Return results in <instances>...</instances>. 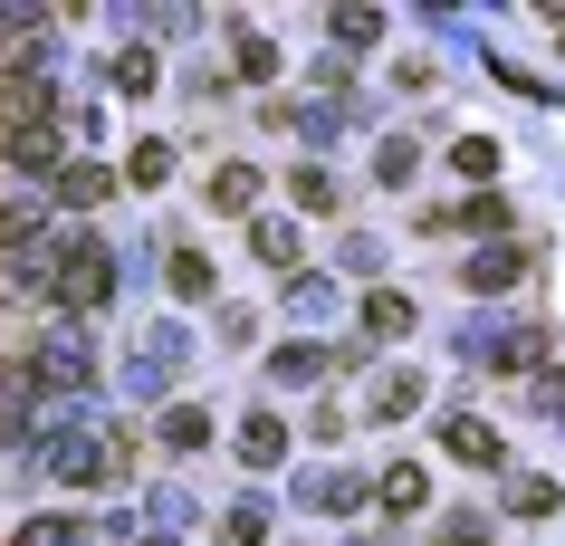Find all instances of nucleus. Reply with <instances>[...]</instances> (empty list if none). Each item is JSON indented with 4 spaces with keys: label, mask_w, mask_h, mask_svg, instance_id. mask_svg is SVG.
<instances>
[{
    "label": "nucleus",
    "mask_w": 565,
    "mask_h": 546,
    "mask_svg": "<svg viewBox=\"0 0 565 546\" xmlns=\"http://www.w3.org/2000/svg\"><path fill=\"white\" fill-rule=\"evenodd\" d=\"M10 163H20V173H49V163H58V125H39V135H20V144H10Z\"/></svg>",
    "instance_id": "9d476101"
},
{
    "label": "nucleus",
    "mask_w": 565,
    "mask_h": 546,
    "mask_svg": "<svg viewBox=\"0 0 565 546\" xmlns=\"http://www.w3.org/2000/svg\"><path fill=\"white\" fill-rule=\"evenodd\" d=\"M450 163H460L470 182H489V173H499V144H489V135H460V144H450Z\"/></svg>",
    "instance_id": "f8f14e48"
},
{
    "label": "nucleus",
    "mask_w": 565,
    "mask_h": 546,
    "mask_svg": "<svg viewBox=\"0 0 565 546\" xmlns=\"http://www.w3.org/2000/svg\"><path fill=\"white\" fill-rule=\"evenodd\" d=\"M288 192H298L307 212H335V182H327V173H298V182H288Z\"/></svg>",
    "instance_id": "6ab92c4d"
},
{
    "label": "nucleus",
    "mask_w": 565,
    "mask_h": 546,
    "mask_svg": "<svg viewBox=\"0 0 565 546\" xmlns=\"http://www.w3.org/2000/svg\"><path fill=\"white\" fill-rule=\"evenodd\" d=\"M374 499H384V508H393V517H413V508H422V499H431V480H422L413 460H393V470H384V489H374Z\"/></svg>",
    "instance_id": "39448f33"
},
{
    "label": "nucleus",
    "mask_w": 565,
    "mask_h": 546,
    "mask_svg": "<svg viewBox=\"0 0 565 546\" xmlns=\"http://www.w3.org/2000/svg\"><path fill=\"white\" fill-rule=\"evenodd\" d=\"M441 451L450 460H470V470H499V431H489V422H479V413H450V422H441Z\"/></svg>",
    "instance_id": "7ed1b4c3"
},
{
    "label": "nucleus",
    "mask_w": 565,
    "mask_h": 546,
    "mask_svg": "<svg viewBox=\"0 0 565 546\" xmlns=\"http://www.w3.org/2000/svg\"><path fill=\"white\" fill-rule=\"evenodd\" d=\"M508 508H518V517H546V508H556V480H508Z\"/></svg>",
    "instance_id": "4468645a"
},
{
    "label": "nucleus",
    "mask_w": 565,
    "mask_h": 546,
    "mask_svg": "<svg viewBox=\"0 0 565 546\" xmlns=\"http://www.w3.org/2000/svg\"><path fill=\"white\" fill-rule=\"evenodd\" d=\"M278 451H288V422H249V441H239V460H249V470H278Z\"/></svg>",
    "instance_id": "6e6552de"
},
{
    "label": "nucleus",
    "mask_w": 565,
    "mask_h": 546,
    "mask_svg": "<svg viewBox=\"0 0 565 546\" xmlns=\"http://www.w3.org/2000/svg\"><path fill=\"white\" fill-rule=\"evenodd\" d=\"M116 87H125V96L153 87V58H145V49H125V58H116Z\"/></svg>",
    "instance_id": "f3484780"
},
{
    "label": "nucleus",
    "mask_w": 565,
    "mask_h": 546,
    "mask_svg": "<svg viewBox=\"0 0 565 546\" xmlns=\"http://www.w3.org/2000/svg\"><path fill=\"white\" fill-rule=\"evenodd\" d=\"M239 77H278V49L268 39H239Z\"/></svg>",
    "instance_id": "a211bd4d"
},
{
    "label": "nucleus",
    "mask_w": 565,
    "mask_h": 546,
    "mask_svg": "<svg viewBox=\"0 0 565 546\" xmlns=\"http://www.w3.org/2000/svg\"><path fill=\"white\" fill-rule=\"evenodd\" d=\"M211 202H221V212H249V202H259V173H249V163H231V173L211 182Z\"/></svg>",
    "instance_id": "9b49d317"
},
{
    "label": "nucleus",
    "mask_w": 565,
    "mask_h": 546,
    "mask_svg": "<svg viewBox=\"0 0 565 546\" xmlns=\"http://www.w3.org/2000/svg\"><path fill=\"white\" fill-rule=\"evenodd\" d=\"M364 335H413V298H364Z\"/></svg>",
    "instance_id": "1a4fd4ad"
},
{
    "label": "nucleus",
    "mask_w": 565,
    "mask_h": 546,
    "mask_svg": "<svg viewBox=\"0 0 565 546\" xmlns=\"http://www.w3.org/2000/svg\"><path fill=\"white\" fill-rule=\"evenodd\" d=\"M106 192H116L106 163H67V173H58V202H67V212H87V202H106Z\"/></svg>",
    "instance_id": "20e7f679"
},
{
    "label": "nucleus",
    "mask_w": 565,
    "mask_h": 546,
    "mask_svg": "<svg viewBox=\"0 0 565 546\" xmlns=\"http://www.w3.org/2000/svg\"><path fill=\"white\" fill-rule=\"evenodd\" d=\"M20 546H67V527H58V517H49V527H30V537H20Z\"/></svg>",
    "instance_id": "412c9836"
},
{
    "label": "nucleus",
    "mask_w": 565,
    "mask_h": 546,
    "mask_svg": "<svg viewBox=\"0 0 565 546\" xmlns=\"http://www.w3.org/2000/svg\"><path fill=\"white\" fill-rule=\"evenodd\" d=\"M163 441H173V451H202V441H211V413H202V403H173V413H163Z\"/></svg>",
    "instance_id": "0eeeda50"
},
{
    "label": "nucleus",
    "mask_w": 565,
    "mask_h": 546,
    "mask_svg": "<svg viewBox=\"0 0 565 546\" xmlns=\"http://www.w3.org/2000/svg\"><path fill=\"white\" fill-rule=\"evenodd\" d=\"M259 537H268V517L259 508H231V546H259Z\"/></svg>",
    "instance_id": "aec40b11"
},
{
    "label": "nucleus",
    "mask_w": 565,
    "mask_h": 546,
    "mask_svg": "<svg viewBox=\"0 0 565 546\" xmlns=\"http://www.w3.org/2000/svg\"><path fill=\"white\" fill-rule=\"evenodd\" d=\"M249 240H259V259H268V269H278V259H298V231H288V221H259Z\"/></svg>",
    "instance_id": "2eb2a0df"
},
{
    "label": "nucleus",
    "mask_w": 565,
    "mask_h": 546,
    "mask_svg": "<svg viewBox=\"0 0 565 546\" xmlns=\"http://www.w3.org/2000/svg\"><path fill=\"white\" fill-rule=\"evenodd\" d=\"M518 269H527L518 240H499V249H479V259H470V288H518Z\"/></svg>",
    "instance_id": "423d86ee"
},
{
    "label": "nucleus",
    "mask_w": 565,
    "mask_h": 546,
    "mask_svg": "<svg viewBox=\"0 0 565 546\" xmlns=\"http://www.w3.org/2000/svg\"><path fill=\"white\" fill-rule=\"evenodd\" d=\"M39 125H49V87H39L30 58H10L0 67V135L20 144V135H39Z\"/></svg>",
    "instance_id": "f257e3e1"
},
{
    "label": "nucleus",
    "mask_w": 565,
    "mask_h": 546,
    "mask_svg": "<svg viewBox=\"0 0 565 546\" xmlns=\"http://www.w3.org/2000/svg\"><path fill=\"white\" fill-rule=\"evenodd\" d=\"M106 288H116V259H106V240H77L58 259V288L49 298H67V307H106Z\"/></svg>",
    "instance_id": "f03ea898"
},
{
    "label": "nucleus",
    "mask_w": 565,
    "mask_h": 546,
    "mask_svg": "<svg viewBox=\"0 0 565 546\" xmlns=\"http://www.w3.org/2000/svg\"><path fill=\"white\" fill-rule=\"evenodd\" d=\"M173 288H182V298H211V259H192V249H173Z\"/></svg>",
    "instance_id": "dca6fc26"
},
{
    "label": "nucleus",
    "mask_w": 565,
    "mask_h": 546,
    "mask_svg": "<svg viewBox=\"0 0 565 546\" xmlns=\"http://www.w3.org/2000/svg\"><path fill=\"white\" fill-rule=\"evenodd\" d=\"M413 403H422V384H413V374H384V384H374V413H384V422H403Z\"/></svg>",
    "instance_id": "ddd939ff"
}]
</instances>
